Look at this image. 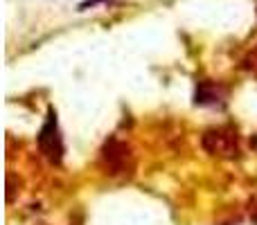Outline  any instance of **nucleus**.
I'll use <instances>...</instances> for the list:
<instances>
[{
	"label": "nucleus",
	"instance_id": "0eeeda50",
	"mask_svg": "<svg viewBox=\"0 0 257 225\" xmlns=\"http://www.w3.org/2000/svg\"><path fill=\"white\" fill-rule=\"evenodd\" d=\"M246 66H248L253 72H257V50L255 52H250V57L246 59Z\"/></svg>",
	"mask_w": 257,
	"mask_h": 225
},
{
	"label": "nucleus",
	"instance_id": "423d86ee",
	"mask_svg": "<svg viewBox=\"0 0 257 225\" xmlns=\"http://www.w3.org/2000/svg\"><path fill=\"white\" fill-rule=\"evenodd\" d=\"M102 3H106V0H84V3L79 5V12H86L88 7H97V5H102Z\"/></svg>",
	"mask_w": 257,
	"mask_h": 225
},
{
	"label": "nucleus",
	"instance_id": "20e7f679",
	"mask_svg": "<svg viewBox=\"0 0 257 225\" xmlns=\"http://www.w3.org/2000/svg\"><path fill=\"white\" fill-rule=\"evenodd\" d=\"M221 88L214 84H208V81H201L196 86V93H194V104L196 106H217L221 104Z\"/></svg>",
	"mask_w": 257,
	"mask_h": 225
},
{
	"label": "nucleus",
	"instance_id": "f03ea898",
	"mask_svg": "<svg viewBox=\"0 0 257 225\" xmlns=\"http://www.w3.org/2000/svg\"><path fill=\"white\" fill-rule=\"evenodd\" d=\"M201 144L210 155H217L223 160H235L239 158V142H237V131L230 126H217L208 128L201 137Z\"/></svg>",
	"mask_w": 257,
	"mask_h": 225
},
{
	"label": "nucleus",
	"instance_id": "7ed1b4c3",
	"mask_svg": "<svg viewBox=\"0 0 257 225\" xmlns=\"http://www.w3.org/2000/svg\"><path fill=\"white\" fill-rule=\"evenodd\" d=\"M39 149L52 164H59L63 160V151L66 149H63V140H61V133H59L57 113L52 108H50L48 119H45L43 128L39 133Z\"/></svg>",
	"mask_w": 257,
	"mask_h": 225
},
{
	"label": "nucleus",
	"instance_id": "6e6552de",
	"mask_svg": "<svg viewBox=\"0 0 257 225\" xmlns=\"http://www.w3.org/2000/svg\"><path fill=\"white\" fill-rule=\"evenodd\" d=\"M250 146H253V149L257 151V135H253V137H250Z\"/></svg>",
	"mask_w": 257,
	"mask_h": 225
},
{
	"label": "nucleus",
	"instance_id": "39448f33",
	"mask_svg": "<svg viewBox=\"0 0 257 225\" xmlns=\"http://www.w3.org/2000/svg\"><path fill=\"white\" fill-rule=\"evenodd\" d=\"M248 214H250V218L257 223V194H253V198H250V203H248Z\"/></svg>",
	"mask_w": 257,
	"mask_h": 225
},
{
	"label": "nucleus",
	"instance_id": "f257e3e1",
	"mask_svg": "<svg viewBox=\"0 0 257 225\" xmlns=\"http://www.w3.org/2000/svg\"><path fill=\"white\" fill-rule=\"evenodd\" d=\"M99 162L108 176H124L133 169L131 146L117 135H111L99 151Z\"/></svg>",
	"mask_w": 257,
	"mask_h": 225
}]
</instances>
